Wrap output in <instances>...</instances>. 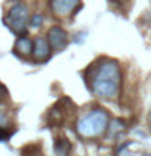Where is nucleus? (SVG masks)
<instances>
[{
  "label": "nucleus",
  "mask_w": 151,
  "mask_h": 156,
  "mask_svg": "<svg viewBox=\"0 0 151 156\" xmlns=\"http://www.w3.org/2000/svg\"><path fill=\"white\" fill-rule=\"evenodd\" d=\"M93 93L102 99H112L119 94L122 86L120 65L111 58H102L93 67V75L88 78Z\"/></svg>",
  "instance_id": "obj_1"
},
{
  "label": "nucleus",
  "mask_w": 151,
  "mask_h": 156,
  "mask_svg": "<svg viewBox=\"0 0 151 156\" xmlns=\"http://www.w3.org/2000/svg\"><path fill=\"white\" fill-rule=\"evenodd\" d=\"M109 125H111V117L107 114V111L96 107L78 120L76 132L83 138H97V136L106 133Z\"/></svg>",
  "instance_id": "obj_2"
},
{
  "label": "nucleus",
  "mask_w": 151,
  "mask_h": 156,
  "mask_svg": "<svg viewBox=\"0 0 151 156\" xmlns=\"http://www.w3.org/2000/svg\"><path fill=\"white\" fill-rule=\"evenodd\" d=\"M5 23L8 24V28L16 34H24L28 29L29 23V10L23 2L15 3L12 8L8 10L7 16H5Z\"/></svg>",
  "instance_id": "obj_3"
},
{
  "label": "nucleus",
  "mask_w": 151,
  "mask_h": 156,
  "mask_svg": "<svg viewBox=\"0 0 151 156\" xmlns=\"http://www.w3.org/2000/svg\"><path fill=\"white\" fill-rule=\"evenodd\" d=\"M81 7V0H51L52 12L58 16H68V15L78 12Z\"/></svg>",
  "instance_id": "obj_4"
},
{
  "label": "nucleus",
  "mask_w": 151,
  "mask_h": 156,
  "mask_svg": "<svg viewBox=\"0 0 151 156\" xmlns=\"http://www.w3.org/2000/svg\"><path fill=\"white\" fill-rule=\"evenodd\" d=\"M47 39H49V44H51L52 51H63L68 44V36L67 33L63 31V28L60 26H54L49 29L47 33Z\"/></svg>",
  "instance_id": "obj_5"
},
{
  "label": "nucleus",
  "mask_w": 151,
  "mask_h": 156,
  "mask_svg": "<svg viewBox=\"0 0 151 156\" xmlns=\"http://www.w3.org/2000/svg\"><path fill=\"white\" fill-rule=\"evenodd\" d=\"M51 44L47 37H36L34 39V47H33V58L36 62H44L51 57Z\"/></svg>",
  "instance_id": "obj_6"
},
{
  "label": "nucleus",
  "mask_w": 151,
  "mask_h": 156,
  "mask_svg": "<svg viewBox=\"0 0 151 156\" xmlns=\"http://www.w3.org/2000/svg\"><path fill=\"white\" fill-rule=\"evenodd\" d=\"M33 47H34V41H31L29 37H21L16 41V44H15L16 54H19V55H23V57L33 55Z\"/></svg>",
  "instance_id": "obj_7"
},
{
  "label": "nucleus",
  "mask_w": 151,
  "mask_h": 156,
  "mask_svg": "<svg viewBox=\"0 0 151 156\" xmlns=\"http://www.w3.org/2000/svg\"><path fill=\"white\" fill-rule=\"evenodd\" d=\"M68 150H70V143H68L65 138L55 141V153H58V154H67Z\"/></svg>",
  "instance_id": "obj_8"
},
{
  "label": "nucleus",
  "mask_w": 151,
  "mask_h": 156,
  "mask_svg": "<svg viewBox=\"0 0 151 156\" xmlns=\"http://www.w3.org/2000/svg\"><path fill=\"white\" fill-rule=\"evenodd\" d=\"M42 21H44V16H42V15H41V13H34L33 16H31V21H29V23H31L33 28H39V26L42 24Z\"/></svg>",
  "instance_id": "obj_9"
},
{
  "label": "nucleus",
  "mask_w": 151,
  "mask_h": 156,
  "mask_svg": "<svg viewBox=\"0 0 151 156\" xmlns=\"http://www.w3.org/2000/svg\"><path fill=\"white\" fill-rule=\"evenodd\" d=\"M7 122H8V120H7V115H5L3 112L0 111V129H3V127L7 125Z\"/></svg>",
  "instance_id": "obj_10"
},
{
  "label": "nucleus",
  "mask_w": 151,
  "mask_h": 156,
  "mask_svg": "<svg viewBox=\"0 0 151 156\" xmlns=\"http://www.w3.org/2000/svg\"><path fill=\"white\" fill-rule=\"evenodd\" d=\"M5 94H7V88H5V86H2V85H0V101H2V99H3V98H5Z\"/></svg>",
  "instance_id": "obj_11"
},
{
  "label": "nucleus",
  "mask_w": 151,
  "mask_h": 156,
  "mask_svg": "<svg viewBox=\"0 0 151 156\" xmlns=\"http://www.w3.org/2000/svg\"><path fill=\"white\" fill-rule=\"evenodd\" d=\"M148 122H149V125H151V111H149V114H148Z\"/></svg>",
  "instance_id": "obj_12"
}]
</instances>
